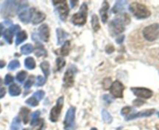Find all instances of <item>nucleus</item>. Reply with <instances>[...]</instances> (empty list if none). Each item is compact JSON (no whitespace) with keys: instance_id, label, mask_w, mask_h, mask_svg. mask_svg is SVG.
<instances>
[{"instance_id":"nucleus-50","label":"nucleus","mask_w":159,"mask_h":130,"mask_svg":"<svg viewBox=\"0 0 159 130\" xmlns=\"http://www.w3.org/2000/svg\"><path fill=\"white\" fill-rule=\"evenodd\" d=\"M3 29H4V27L3 25H2V24H0V37H1V36H2Z\"/></svg>"},{"instance_id":"nucleus-35","label":"nucleus","mask_w":159,"mask_h":130,"mask_svg":"<svg viewBox=\"0 0 159 130\" xmlns=\"http://www.w3.org/2000/svg\"><path fill=\"white\" fill-rule=\"evenodd\" d=\"M34 76L30 75V77H29V79H27V82H25V84H24V89H30L31 88L32 85H33V84L34 83Z\"/></svg>"},{"instance_id":"nucleus-27","label":"nucleus","mask_w":159,"mask_h":130,"mask_svg":"<svg viewBox=\"0 0 159 130\" xmlns=\"http://www.w3.org/2000/svg\"><path fill=\"white\" fill-rule=\"evenodd\" d=\"M13 35H14V33H13V32L12 31L10 30V28L7 29V30L5 31V32H4V34H3L4 39H5L6 41H7V42L8 44H12V43H13Z\"/></svg>"},{"instance_id":"nucleus-22","label":"nucleus","mask_w":159,"mask_h":130,"mask_svg":"<svg viewBox=\"0 0 159 130\" xmlns=\"http://www.w3.org/2000/svg\"><path fill=\"white\" fill-rule=\"evenodd\" d=\"M24 65L25 68L28 70H34L36 67V62H35L34 59L31 56L27 57L24 60Z\"/></svg>"},{"instance_id":"nucleus-55","label":"nucleus","mask_w":159,"mask_h":130,"mask_svg":"<svg viewBox=\"0 0 159 130\" xmlns=\"http://www.w3.org/2000/svg\"><path fill=\"white\" fill-rule=\"evenodd\" d=\"M23 130H29V129H27V128H24V129Z\"/></svg>"},{"instance_id":"nucleus-18","label":"nucleus","mask_w":159,"mask_h":130,"mask_svg":"<svg viewBox=\"0 0 159 130\" xmlns=\"http://www.w3.org/2000/svg\"><path fill=\"white\" fill-rule=\"evenodd\" d=\"M126 3H127L126 1H117V2H116V4L114 5V7H113L111 12L113 13H121L122 11H123L125 10Z\"/></svg>"},{"instance_id":"nucleus-15","label":"nucleus","mask_w":159,"mask_h":130,"mask_svg":"<svg viewBox=\"0 0 159 130\" xmlns=\"http://www.w3.org/2000/svg\"><path fill=\"white\" fill-rule=\"evenodd\" d=\"M46 18V16L44 13L42 12L38 11L34 9L33 12V15H32V18H31V22L33 24H38L40 23L43 22L44 21Z\"/></svg>"},{"instance_id":"nucleus-31","label":"nucleus","mask_w":159,"mask_h":130,"mask_svg":"<svg viewBox=\"0 0 159 130\" xmlns=\"http://www.w3.org/2000/svg\"><path fill=\"white\" fill-rule=\"evenodd\" d=\"M102 119H103V121L106 124H111V122H112V117H111V114L108 113V111H106L105 109L102 110Z\"/></svg>"},{"instance_id":"nucleus-53","label":"nucleus","mask_w":159,"mask_h":130,"mask_svg":"<svg viewBox=\"0 0 159 130\" xmlns=\"http://www.w3.org/2000/svg\"><path fill=\"white\" fill-rule=\"evenodd\" d=\"M91 130H98V129L96 128H92Z\"/></svg>"},{"instance_id":"nucleus-56","label":"nucleus","mask_w":159,"mask_h":130,"mask_svg":"<svg viewBox=\"0 0 159 130\" xmlns=\"http://www.w3.org/2000/svg\"><path fill=\"white\" fill-rule=\"evenodd\" d=\"M157 114H158V116H159V112H158V113H157Z\"/></svg>"},{"instance_id":"nucleus-6","label":"nucleus","mask_w":159,"mask_h":130,"mask_svg":"<svg viewBox=\"0 0 159 130\" xmlns=\"http://www.w3.org/2000/svg\"><path fill=\"white\" fill-rule=\"evenodd\" d=\"M75 116H76V108L75 107H70L68 111H67L65 119H64V129L75 130V128H76Z\"/></svg>"},{"instance_id":"nucleus-43","label":"nucleus","mask_w":159,"mask_h":130,"mask_svg":"<svg viewBox=\"0 0 159 130\" xmlns=\"http://www.w3.org/2000/svg\"><path fill=\"white\" fill-rule=\"evenodd\" d=\"M10 29L14 33V34H16V33H18V31L20 30V26L18 25V24H16V25L11 26V27H10Z\"/></svg>"},{"instance_id":"nucleus-37","label":"nucleus","mask_w":159,"mask_h":130,"mask_svg":"<svg viewBox=\"0 0 159 130\" xmlns=\"http://www.w3.org/2000/svg\"><path fill=\"white\" fill-rule=\"evenodd\" d=\"M38 102L39 101H38V100H37L34 96H31V97H30V98H28L27 100H26V104H27V105H29V106L33 107V108L34 107L38 106Z\"/></svg>"},{"instance_id":"nucleus-33","label":"nucleus","mask_w":159,"mask_h":130,"mask_svg":"<svg viewBox=\"0 0 159 130\" xmlns=\"http://www.w3.org/2000/svg\"><path fill=\"white\" fill-rule=\"evenodd\" d=\"M20 67V61L14 60H12L11 62H10V64L8 65V69L10 71H15L16 68H19Z\"/></svg>"},{"instance_id":"nucleus-8","label":"nucleus","mask_w":159,"mask_h":130,"mask_svg":"<svg viewBox=\"0 0 159 130\" xmlns=\"http://www.w3.org/2000/svg\"><path fill=\"white\" fill-rule=\"evenodd\" d=\"M63 104H64V97L63 96H60L59 97L56 101V106L53 107L51 110L50 112L49 118L50 121L52 122H56L59 118L61 112H62V109L63 108Z\"/></svg>"},{"instance_id":"nucleus-10","label":"nucleus","mask_w":159,"mask_h":130,"mask_svg":"<svg viewBox=\"0 0 159 130\" xmlns=\"http://www.w3.org/2000/svg\"><path fill=\"white\" fill-rule=\"evenodd\" d=\"M124 85L122 82L116 80L111 84L110 87V93L115 98L122 99L123 97V91H124Z\"/></svg>"},{"instance_id":"nucleus-46","label":"nucleus","mask_w":159,"mask_h":130,"mask_svg":"<svg viewBox=\"0 0 159 130\" xmlns=\"http://www.w3.org/2000/svg\"><path fill=\"white\" fill-rule=\"evenodd\" d=\"M124 39H125L124 36H119V37H117V39H116V42H117L118 44H121L123 43Z\"/></svg>"},{"instance_id":"nucleus-13","label":"nucleus","mask_w":159,"mask_h":130,"mask_svg":"<svg viewBox=\"0 0 159 130\" xmlns=\"http://www.w3.org/2000/svg\"><path fill=\"white\" fill-rule=\"evenodd\" d=\"M38 36L40 39L45 42H48L49 40V27L46 24H43L38 28Z\"/></svg>"},{"instance_id":"nucleus-23","label":"nucleus","mask_w":159,"mask_h":130,"mask_svg":"<svg viewBox=\"0 0 159 130\" xmlns=\"http://www.w3.org/2000/svg\"><path fill=\"white\" fill-rule=\"evenodd\" d=\"M40 67H41V69L43 71L44 75H45V78H48L50 75V64L48 61L45 60L43 62L41 63L40 64Z\"/></svg>"},{"instance_id":"nucleus-48","label":"nucleus","mask_w":159,"mask_h":130,"mask_svg":"<svg viewBox=\"0 0 159 130\" xmlns=\"http://www.w3.org/2000/svg\"><path fill=\"white\" fill-rule=\"evenodd\" d=\"M6 66V62L2 60H0V68H3Z\"/></svg>"},{"instance_id":"nucleus-19","label":"nucleus","mask_w":159,"mask_h":130,"mask_svg":"<svg viewBox=\"0 0 159 130\" xmlns=\"http://www.w3.org/2000/svg\"><path fill=\"white\" fill-rule=\"evenodd\" d=\"M20 116L22 118V121L24 122V124H27L30 120V109L27 108H21L20 111Z\"/></svg>"},{"instance_id":"nucleus-16","label":"nucleus","mask_w":159,"mask_h":130,"mask_svg":"<svg viewBox=\"0 0 159 130\" xmlns=\"http://www.w3.org/2000/svg\"><path fill=\"white\" fill-rule=\"evenodd\" d=\"M108 10H109V4H108V2L107 1H104L102 8L100 9V11H99L101 18H102V21L104 24L106 23L107 21H108Z\"/></svg>"},{"instance_id":"nucleus-39","label":"nucleus","mask_w":159,"mask_h":130,"mask_svg":"<svg viewBox=\"0 0 159 130\" xmlns=\"http://www.w3.org/2000/svg\"><path fill=\"white\" fill-rule=\"evenodd\" d=\"M131 111H132V108H130V107H124V108L121 110V114L123 116H127L128 114L131 112Z\"/></svg>"},{"instance_id":"nucleus-51","label":"nucleus","mask_w":159,"mask_h":130,"mask_svg":"<svg viewBox=\"0 0 159 130\" xmlns=\"http://www.w3.org/2000/svg\"><path fill=\"white\" fill-rule=\"evenodd\" d=\"M155 127H156V129L159 130V124H157V125H156Z\"/></svg>"},{"instance_id":"nucleus-3","label":"nucleus","mask_w":159,"mask_h":130,"mask_svg":"<svg viewBox=\"0 0 159 130\" xmlns=\"http://www.w3.org/2000/svg\"><path fill=\"white\" fill-rule=\"evenodd\" d=\"M129 11L136 18L139 20L146 19L151 16V11L148 7L143 3L138 2H134L129 5Z\"/></svg>"},{"instance_id":"nucleus-20","label":"nucleus","mask_w":159,"mask_h":130,"mask_svg":"<svg viewBox=\"0 0 159 130\" xmlns=\"http://www.w3.org/2000/svg\"><path fill=\"white\" fill-rule=\"evenodd\" d=\"M35 55L38 57H41V56H47V51L43 46L39 42H37V46L35 49Z\"/></svg>"},{"instance_id":"nucleus-21","label":"nucleus","mask_w":159,"mask_h":130,"mask_svg":"<svg viewBox=\"0 0 159 130\" xmlns=\"http://www.w3.org/2000/svg\"><path fill=\"white\" fill-rule=\"evenodd\" d=\"M9 93L12 96H17L20 95L21 89L16 84H13L9 87Z\"/></svg>"},{"instance_id":"nucleus-44","label":"nucleus","mask_w":159,"mask_h":130,"mask_svg":"<svg viewBox=\"0 0 159 130\" xmlns=\"http://www.w3.org/2000/svg\"><path fill=\"white\" fill-rule=\"evenodd\" d=\"M115 51V48L112 45H108L105 47V52H106L108 54H111L113 52Z\"/></svg>"},{"instance_id":"nucleus-9","label":"nucleus","mask_w":159,"mask_h":130,"mask_svg":"<svg viewBox=\"0 0 159 130\" xmlns=\"http://www.w3.org/2000/svg\"><path fill=\"white\" fill-rule=\"evenodd\" d=\"M76 71H77V69L76 66L71 65L69 67L63 77V86L65 88H70L73 86L74 84V75Z\"/></svg>"},{"instance_id":"nucleus-11","label":"nucleus","mask_w":159,"mask_h":130,"mask_svg":"<svg viewBox=\"0 0 159 130\" xmlns=\"http://www.w3.org/2000/svg\"><path fill=\"white\" fill-rule=\"evenodd\" d=\"M134 95L139 98L149 99L153 96L152 90L143 87H132L130 89Z\"/></svg>"},{"instance_id":"nucleus-26","label":"nucleus","mask_w":159,"mask_h":130,"mask_svg":"<svg viewBox=\"0 0 159 130\" xmlns=\"http://www.w3.org/2000/svg\"><path fill=\"white\" fill-rule=\"evenodd\" d=\"M70 41H66L63 44H62V47L60 50V53L62 56H67L70 53Z\"/></svg>"},{"instance_id":"nucleus-14","label":"nucleus","mask_w":159,"mask_h":130,"mask_svg":"<svg viewBox=\"0 0 159 130\" xmlns=\"http://www.w3.org/2000/svg\"><path fill=\"white\" fill-rule=\"evenodd\" d=\"M34 8H31L30 10H25L19 13V19L24 24H28L31 21L33 12Z\"/></svg>"},{"instance_id":"nucleus-42","label":"nucleus","mask_w":159,"mask_h":130,"mask_svg":"<svg viewBox=\"0 0 159 130\" xmlns=\"http://www.w3.org/2000/svg\"><path fill=\"white\" fill-rule=\"evenodd\" d=\"M144 104L145 102L143 100H142V99H137V100L133 101V104L135 107H140Z\"/></svg>"},{"instance_id":"nucleus-41","label":"nucleus","mask_w":159,"mask_h":130,"mask_svg":"<svg viewBox=\"0 0 159 130\" xmlns=\"http://www.w3.org/2000/svg\"><path fill=\"white\" fill-rule=\"evenodd\" d=\"M111 79L110 78H108V79H105V80L103 81V86L105 89H108V88L110 89L111 87Z\"/></svg>"},{"instance_id":"nucleus-45","label":"nucleus","mask_w":159,"mask_h":130,"mask_svg":"<svg viewBox=\"0 0 159 130\" xmlns=\"http://www.w3.org/2000/svg\"><path fill=\"white\" fill-rule=\"evenodd\" d=\"M103 99L104 100H105V102L107 103V104H110L112 102V100L111 99V97H110L108 95H105V96H103Z\"/></svg>"},{"instance_id":"nucleus-12","label":"nucleus","mask_w":159,"mask_h":130,"mask_svg":"<svg viewBox=\"0 0 159 130\" xmlns=\"http://www.w3.org/2000/svg\"><path fill=\"white\" fill-rule=\"evenodd\" d=\"M155 110L154 109H149V110H144V111H140V112L134 113V114L128 115L126 118V121H131L134 120V119L139 118H145V117H150L154 113Z\"/></svg>"},{"instance_id":"nucleus-34","label":"nucleus","mask_w":159,"mask_h":130,"mask_svg":"<svg viewBox=\"0 0 159 130\" xmlns=\"http://www.w3.org/2000/svg\"><path fill=\"white\" fill-rule=\"evenodd\" d=\"M66 61L62 57H58L56 59V68H57V71H61L62 68L65 67Z\"/></svg>"},{"instance_id":"nucleus-1","label":"nucleus","mask_w":159,"mask_h":130,"mask_svg":"<svg viewBox=\"0 0 159 130\" xmlns=\"http://www.w3.org/2000/svg\"><path fill=\"white\" fill-rule=\"evenodd\" d=\"M28 2L26 1H6L1 9V14L5 17L14 16L27 10Z\"/></svg>"},{"instance_id":"nucleus-4","label":"nucleus","mask_w":159,"mask_h":130,"mask_svg":"<svg viewBox=\"0 0 159 130\" xmlns=\"http://www.w3.org/2000/svg\"><path fill=\"white\" fill-rule=\"evenodd\" d=\"M88 5L84 2L80 8V11L73 15L71 18V22L76 26H83L87 22L88 17Z\"/></svg>"},{"instance_id":"nucleus-25","label":"nucleus","mask_w":159,"mask_h":130,"mask_svg":"<svg viewBox=\"0 0 159 130\" xmlns=\"http://www.w3.org/2000/svg\"><path fill=\"white\" fill-rule=\"evenodd\" d=\"M40 114L41 112L39 111H36L32 114L31 116V121H30V125L31 126H36L40 122H41V119H40Z\"/></svg>"},{"instance_id":"nucleus-29","label":"nucleus","mask_w":159,"mask_h":130,"mask_svg":"<svg viewBox=\"0 0 159 130\" xmlns=\"http://www.w3.org/2000/svg\"><path fill=\"white\" fill-rule=\"evenodd\" d=\"M21 128V122L20 118L19 117H16L13 119L10 130H20Z\"/></svg>"},{"instance_id":"nucleus-38","label":"nucleus","mask_w":159,"mask_h":130,"mask_svg":"<svg viewBox=\"0 0 159 130\" xmlns=\"http://www.w3.org/2000/svg\"><path fill=\"white\" fill-rule=\"evenodd\" d=\"M46 82V79L42 77V75H38L36 78V85L37 86H42Z\"/></svg>"},{"instance_id":"nucleus-49","label":"nucleus","mask_w":159,"mask_h":130,"mask_svg":"<svg viewBox=\"0 0 159 130\" xmlns=\"http://www.w3.org/2000/svg\"><path fill=\"white\" fill-rule=\"evenodd\" d=\"M70 2L71 3V7L72 8H74L75 7H76V3H78V1H70Z\"/></svg>"},{"instance_id":"nucleus-30","label":"nucleus","mask_w":159,"mask_h":130,"mask_svg":"<svg viewBox=\"0 0 159 130\" xmlns=\"http://www.w3.org/2000/svg\"><path fill=\"white\" fill-rule=\"evenodd\" d=\"M34 51V46L31 44H25L20 48V52L24 55H28Z\"/></svg>"},{"instance_id":"nucleus-5","label":"nucleus","mask_w":159,"mask_h":130,"mask_svg":"<svg viewBox=\"0 0 159 130\" xmlns=\"http://www.w3.org/2000/svg\"><path fill=\"white\" fill-rule=\"evenodd\" d=\"M143 36L148 42H154L159 39V24L147 26L143 30Z\"/></svg>"},{"instance_id":"nucleus-40","label":"nucleus","mask_w":159,"mask_h":130,"mask_svg":"<svg viewBox=\"0 0 159 130\" xmlns=\"http://www.w3.org/2000/svg\"><path fill=\"white\" fill-rule=\"evenodd\" d=\"M13 79H13V77L10 74L7 75L5 77V80H4V83H5V85H10V84H11L12 82H13Z\"/></svg>"},{"instance_id":"nucleus-24","label":"nucleus","mask_w":159,"mask_h":130,"mask_svg":"<svg viewBox=\"0 0 159 130\" xmlns=\"http://www.w3.org/2000/svg\"><path fill=\"white\" fill-rule=\"evenodd\" d=\"M27 39V32L25 31H20L16 34V45L18 46L20 44L22 43L24 41H25Z\"/></svg>"},{"instance_id":"nucleus-28","label":"nucleus","mask_w":159,"mask_h":130,"mask_svg":"<svg viewBox=\"0 0 159 130\" xmlns=\"http://www.w3.org/2000/svg\"><path fill=\"white\" fill-rule=\"evenodd\" d=\"M91 26L94 31H98L100 29V24H99L98 17L96 14H94L91 17Z\"/></svg>"},{"instance_id":"nucleus-17","label":"nucleus","mask_w":159,"mask_h":130,"mask_svg":"<svg viewBox=\"0 0 159 130\" xmlns=\"http://www.w3.org/2000/svg\"><path fill=\"white\" fill-rule=\"evenodd\" d=\"M56 35H57V44L61 45L66 42V39L69 37V34L66 31L62 28H57L56 30Z\"/></svg>"},{"instance_id":"nucleus-36","label":"nucleus","mask_w":159,"mask_h":130,"mask_svg":"<svg viewBox=\"0 0 159 130\" xmlns=\"http://www.w3.org/2000/svg\"><path fill=\"white\" fill-rule=\"evenodd\" d=\"M45 93L43 91V90H38V91H36L33 94V96L38 101H40L41 100L44 98V96H45Z\"/></svg>"},{"instance_id":"nucleus-2","label":"nucleus","mask_w":159,"mask_h":130,"mask_svg":"<svg viewBox=\"0 0 159 130\" xmlns=\"http://www.w3.org/2000/svg\"><path fill=\"white\" fill-rule=\"evenodd\" d=\"M130 23V17L127 13H121L116 17L108 24L110 34L112 36H118L124 31L126 25Z\"/></svg>"},{"instance_id":"nucleus-7","label":"nucleus","mask_w":159,"mask_h":130,"mask_svg":"<svg viewBox=\"0 0 159 130\" xmlns=\"http://www.w3.org/2000/svg\"><path fill=\"white\" fill-rule=\"evenodd\" d=\"M52 3L56 9V11L59 14V18L62 21H65L68 17L69 12H70L67 2L63 0L62 1H56H56H52Z\"/></svg>"},{"instance_id":"nucleus-54","label":"nucleus","mask_w":159,"mask_h":130,"mask_svg":"<svg viewBox=\"0 0 159 130\" xmlns=\"http://www.w3.org/2000/svg\"><path fill=\"white\" fill-rule=\"evenodd\" d=\"M1 111H2V109H1V105H0V113H1Z\"/></svg>"},{"instance_id":"nucleus-47","label":"nucleus","mask_w":159,"mask_h":130,"mask_svg":"<svg viewBox=\"0 0 159 130\" xmlns=\"http://www.w3.org/2000/svg\"><path fill=\"white\" fill-rule=\"evenodd\" d=\"M7 93L5 88H0V99H2V97H4Z\"/></svg>"},{"instance_id":"nucleus-52","label":"nucleus","mask_w":159,"mask_h":130,"mask_svg":"<svg viewBox=\"0 0 159 130\" xmlns=\"http://www.w3.org/2000/svg\"><path fill=\"white\" fill-rule=\"evenodd\" d=\"M2 79H1V78H0V86H1V85H2Z\"/></svg>"},{"instance_id":"nucleus-32","label":"nucleus","mask_w":159,"mask_h":130,"mask_svg":"<svg viewBox=\"0 0 159 130\" xmlns=\"http://www.w3.org/2000/svg\"><path fill=\"white\" fill-rule=\"evenodd\" d=\"M27 76V72L26 71H20L16 74V79L17 80L18 82L20 83H23L24 82V80L26 79Z\"/></svg>"}]
</instances>
